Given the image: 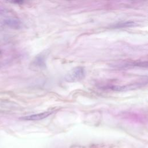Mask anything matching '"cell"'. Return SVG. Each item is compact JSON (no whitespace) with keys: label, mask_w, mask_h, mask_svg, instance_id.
Here are the masks:
<instances>
[{"label":"cell","mask_w":148,"mask_h":148,"mask_svg":"<svg viewBox=\"0 0 148 148\" xmlns=\"http://www.w3.org/2000/svg\"><path fill=\"white\" fill-rule=\"evenodd\" d=\"M86 72L83 66H77L71 70L65 76V80L67 82H76L83 79Z\"/></svg>","instance_id":"6da1fadb"},{"label":"cell","mask_w":148,"mask_h":148,"mask_svg":"<svg viewBox=\"0 0 148 148\" xmlns=\"http://www.w3.org/2000/svg\"><path fill=\"white\" fill-rule=\"evenodd\" d=\"M53 113V111H47V112H44L39 113H37V114L26 116L23 117L20 119L22 120H31V121L40 120H42L43 119L47 117L50 114H51Z\"/></svg>","instance_id":"7a4b0ae2"},{"label":"cell","mask_w":148,"mask_h":148,"mask_svg":"<svg viewBox=\"0 0 148 148\" xmlns=\"http://www.w3.org/2000/svg\"><path fill=\"white\" fill-rule=\"evenodd\" d=\"M0 10H1V9H0Z\"/></svg>","instance_id":"277c9868"},{"label":"cell","mask_w":148,"mask_h":148,"mask_svg":"<svg viewBox=\"0 0 148 148\" xmlns=\"http://www.w3.org/2000/svg\"><path fill=\"white\" fill-rule=\"evenodd\" d=\"M6 24L13 28H18L20 25V23L17 19L10 18L6 21Z\"/></svg>","instance_id":"3957f363"}]
</instances>
